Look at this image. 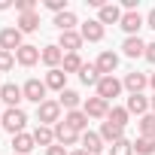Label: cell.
<instances>
[{
    "label": "cell",
    "mask_w": 155,
    "mask_h": 155,
    "mask_svg": "<svg viewBox=\"0 0 155 155\" xmlns=\"http://www.w3.org/2000/svg\"><path fill=\"white\" fill-rule=\"evenodd\" d=\"M82 34L79 31H64V34H58V49L64 52V55H73V52H79L82 49Z\"/></svg>",
    "instance_id": "cell-6"
},
{
    "label": "cell",
    "mask_w": 155,
    "mask_h": 155,
    "mask_svg": "<svg viewBox=\"0 0 155 155\" xmlns=\"http://www.w3.org/2000/svg\"><path fill=\"white\" fill-rule=\"evenodd\" d=\"M97 134L104 137L107 146H113V143H119V140L125 137V128H116L113 122H101V131H97Z\"/></svg>",
    "instance_id": "cell-24"
},
{
    "label": "cell",
    "mask_w": 155,
    "mask_h": 155,
    "mask_svg": "<svg viewBox=\"0 0 155 155\" xmlns=\"http://www.w3.org/2000/svg\"><path fill=\"white\" fill-rule=\"evenodd\" d=\"M146 28H152V31H155V6H152V9H149V15H146Z\"/></svg>",
    "instance_id": "cell-39"
},
{
    "label": "cell",
    "mask_w": 155,
    "mask_h": 155,
    "mask_svg": "<svg viewBox=\"0 0 155 155\" xmlns=\"http://www.w3.org/2000/svg\"><path fill=\"white\" fill-rule=\"evenodd\" d=\"M0 101L6 104V110H15V107L25 101V91H21V85H15V82L0 85Z\"/></svg>",
    "instance_id": "cell-8"
},
{
    "label": "cell",
    "mask_w": 155,
    "mask_h": 155,
    "mask_svg": "<svg viewBox=\"0 0 155 155\" xmlns=\"http://www.w3.org/2000/svg\"><path fill=\"white\" fill-rule=\"evenodd\" d=\"M40 55H43V49H40V46L25 43V46L15 52V64H21V67H34V64L40 61Z\"/></svg>",
    "instance_id": "cell-13"
},
{
    "label": "cell",
    "mask_w": 155,
    "mask_h": 155,
    "mask_svg": "<svg viewBox=\"0 0 155 155\" xmlns=\"http://www.w3.org/2000/svg\"><path fill=\"white\" fill-rule=\"evenodd\" d=\"M9 6H15V3H9V0H0V12H6Z\"/></svg>",
    "instance_id": "cell-40"
},
{
    "label": "cell",
    "mask_w": 155,
    "mask_h": 155,
    "mask_svg": "<svg viewBox=\"0 0 155 155\" xmlns=\"http://www.w3.org/2000/svg\"><path fill=\"white\" fill-rule=\"evenodd\" d=\"M125 110H128L131 116H140V119H143V116L149 113V97H146V94H131L128 104H125Z\"/></svg>",
    "instance_id": "cell-21"
},
{
    "label": "cell",
    "mask_w": 155,
    "mask_h": 155,
    "mask_svg": "<svg viewBox=\"0 0 155 155\" xmlns=\"http://www.w3.org/2000/svg\"><path fill=\"white\" fill-rule=\"evenodd\" d=\"M21 91H25V101H31V104H37V107H40L43 101H49V97H46L49 88H46L43 79H28V82L21 85Z\"/></svg>",
    "instance_id": "cell-4"
},
{
    "label": "cell",
    "mask_w": 155,
    "mask_h": 155,
    "mask_svg": "<svg viewBox=\"0 0 155 155\" xmlns=\"http://www.w3.org/2000/svg\"><path fill=\"white\" fill-rule=\"evenodd\" d=\"M25 125H28V113H25L21 107L6 110L3 116H0V128H3V131H9L12 137H15V134H25Z\"/></svg>",
    "instance_id": "cell-1"
},
{
    "label": "cell",
    "mask_w": 155,
    "mask_h": 155,
    "mask_svg": "<svg viewBox=\"0 0 155 155\" xmlns=\"http://www.w3.org/2000/svg\"><path fill=\"white\" fill-rule=\"evenodd\" d=\"M149 64H155V43H146V55H143Z\"/></svg>",
    "instance_id": "cell-37"
},
{
    "label": "cell",
    "mask_w": 155,
    "mask_h": 155,
    "mask_svg": "<svg viewBox=\"0 0 155 155\" xmlns=\"http://www.w3.org/2000/svg\"><path fill=\"white\" fill-rule=\"evenodd\" d=\"M15 28H18L21 34H34V31H40V12H25V15H18Z\"/></svg>",
    "instance_id": "cell-25"
},
{
    "label": "cell",
    "mask_w": 155,
    "mask_h": 155,
    "mask_svg": "<svg viewBox=\"0 0 155 155\" xmlns=\"http://www.w3.org/2000/svg\"><path fill=\"white\" fill-rule=\"evenodd\" d=\"M146 25V18L140 15V12H125L122 15V21H119V28L128 34V37H140V28Z\"/></svg>",
    "instance_id": "cell-12"
},
{
    "label": "cell",
    "mask_w": 155,
    "mask_h": 155,
    "mask_svg": "<svg viewBox=\"0 0 155 155\" xmlns=\"http://www.w3.org/2000/svg\"><path fill=\"white\" fill-rule=\"evenodd\" d=\"M149 88H152V91H155V70H152V73H149Z\"/></svg>",
    "instance_id": "cell-41"
},
{
    "label": "cell",
    "mask_w": 155,
    "mask_h": 155,
    "mask_svg": "<svg viewBox=\"0 0 155 155\" xmlns=\"http://www.w3.org/2000/svg\"><path fill=\"white\" fill-rule=\"evenodd\" d=\"M25 46V34L18 31V28H3V31H0V49H3V52H18Z\"/></svg>",
    "instance_id": "cell-3"
},
{
    "label": "cell",
    "mask_w": 155,
    "mask_h": 155,
    "mask_svg": "<svg viewBox=\"0 0 155 155\" xmlns=\"http://www.w3.org/2000/svg\"><path fill=\"white\" fill-rule=\"evenodd\" d=\"M101 79H104V76H101V70H97L94 64H85V67L79 70V82H82V85H94V88H97Z\"/></svg>",
    "instance_id": "cell-28"
},
{
    "label": "cell",
    "mask_w": 155,
    "mask_h": 155,
    "mask_svg": "<svg viewBox=\"0 0 155 155\" xmlns=\"http://www.w3.org/2000/svg\"><path fill=\"white\" fill-rule=\"evenodd\" d=\"M82 113H85L88 119H107V116H110V104L94 94V97H85V101H82Z\"/></svg>",
    "instance_id": "cell-5"
},
{
    "label": "cell",
    "mask_w": 155,
    "mask_h": 155,
    "mask_svg": "<svg viewBox=\"0 0 155 155\" xmlns=\"http://www.w3.org/2000/svg\"><path fill=\"white\" fill-rule=\"evenodd\" d=\"M134 152L137 155H155V140L152 137H137L134 140Z\"/></svg>",
    "instance_id": "cell-32"
},
{
    "label": "cell",
    "mask_w": 155,
    "mask_h": 155,
    "mask_svg": "<svg viewBox=\"0 0 155 155\" xmlns=\"http://www.w3.org/2000/svg\"><path fill=\"white\" fill-rule=\"evenodd\" d=\"M82 67H85V61L79 58V52H73V55H64V64H61V70H64L67 76H70V73H79Z\"/></svg>",
    "instance_id": "cell-29"
},
{
    "label": "cell",
    "mask_w": 155,
    "mask_h": 155,
    "mask_svg": "<svg viewBox=\"0 0 155 155\" xmlns=\"http://www.w3.org/2000/svg\"><path fill=\"white\" fill-rule=\"evenodd\" d=\"M15 67V55L12 52H3V49H0V73H9Z\"/></svg>",
    "instance_id": "cell-34"
},
{
    "label": "cell",
    "mask_w": 155,
    "mask_h": 155,
    "mask_svg": "<svg viewBox=\"0 0 155 155\" xmlns=\"http://www.w3.org/2000/svg\"><path fill=\"white\" fill-rule=\"evenodd\" d=\"M46 9H52L55 15H61V12H67V0H46Z\"/></svg>",
    "instance_id": "cell-35"
},
{
    "label": "cell",
    "mask_w": 155,
    "mask_h": 155,
    "mask_svg": "<svg viewBox=\"0 0 155 155\" xmlns=\"http://www.w3.org/2000/svg\"><path fill=\"white\" fill-rule=\"evenodd\" d=\"M79 140H82V134H79V131H73L70 125H64V122L55 125V143H58V146L67 149V146H76Z\"/></svg>",
    "instance_id": "cell-9"
},
{
    "label": "cell",
    "mask_w": 155,
    "mask_h": 155,
    "mask_svg": "<svg viewBox=\"0 0 155 155\" xmlns=\"http://www.w3.org/2000/svg\"><path fill=\"white\" fill-rule=\"evenodd\" d=\"M31 134H34L37 146H46V149H49V146H55V128H49V125H37Z\"/></svg>",
    "instance_id": "cell-26"
},
{
    "label": "cell",
    "mask_w": 155,
    "mask_h": 155,
    "mask_svg": "<svg viewBox=\"0 0 155 155\" xmlns=\"http://www.w3.org/2000/svg\"><path fill=\"white\" fill-rule=\"evenodd\" d=\"M46 155H70V152H67L64 146H58V143H55V146H49V149H46Z\"/></svg>",
    "instance_id": "cell-38"
},
{
    "label": "cell",
    "mask_w": 155,
    "mask_h": 155,
    "mask_svg": "<svg viewBox=\"0 0 155 155\" xmlns=\"http://www.w3.org/2000/svg\"><path fill=\"white\" fill-rule=\"evenodd\" d=\"M64 125H70L73 131H79V134H85V128H88V116L82 113V110H73V113H64V119H61Z\"/></svg>",
    "instance_id": "cell-23"
},
{
    "label": "cell",
    "mask_w": 155,
    "mask_h": 155,
    "mask_svg": "<svg viewBox=\"0 0 155 155\" xmlns=\"http://www.w3.org/2000/svg\"><path fill=\"white\" fill-rule=\"evenodd\" d=\"M79 34H82L85 43H101V40H104V25H101L97 18H88V21L79 28Z\"/></svg>",
    "instance_id": "cell-16"
},
{
    "label": "cell",
    "mask_w": 155,
    "mask_h": 155,
    "mask_svg": "<svg viewBox=\"0 0 155 155\" xmlns=\"http://www.w3.org/2000/svg\"><path fill=\"white\" fill-rule=\"evenodd\" d=\"M43 82H46V88H52V91H64L67 88V73L61 70V67H55V70H49L46 76H43Z\"/></svg>",
    "instance_id": "cell-18"
},
{
    "label": "cell",
    "mask_w": 155,
    "mask_h": 155,
    "mask_svg": "<svg viewBox=\"0 0 155 155\" xmlns=\"http://www.w3.org/2000/svg\"><path fill=\"white\" fill-rule=\"evenodd\" d=\"M58 104H61V110H64V113L82 110V97H79V91H73V88H64V91L58 94Z\"/></svg>",
    "instance_id": "cell-19"
},
{
    "label": "cell",
    "mask_w": 155,
    "mask_h": 155,
    "mask_svg": "<svg viewBox=\"0 0 155 155\" xmlns=\"http://www.w3.org/2000/svg\"><path fill=\"white\" fill-rule=\"evenodd\" d=\"M40 61H43L49 70H55V67H61V64H64V52L58 49V43H49V46H43V55H40Z\"/></svg>",
    "instance_id": "cell-14"
},
{
    "label": "cell",
    "mask_w": 155,
    "mask_h": 155,
    "mask_svg": "<svg viewBox=\"0 0 155 155\" xmlns=\"http://www.w3.org/2000/svg\"><path fill=\"white\" fill-rule=\"evenodd\" d=\"M79 143H82V149H85L88 155H101V152H104V137L94 134V131H85Z\"/></svg>",
    "instance_id": "cell-22"
},
{
    "label": "cell",
    "mask_w": 155,
    "mask_h": 155,
    "mask_svg": "<svg viewBox=\"0 0 155 155\" xmlns=\"http://www.w3.org/2000/svg\"><path fill=\"white\" fill-rule=\"evenodd\" d=\"M107 155H134V143H131L128 137H122L119 143H113V146H110V152H107Z\"/></svg>",
    "instance_id": "cell-33"
},
{
    "label": "cell",
    "mask_w": 155,
    "mask_h": 155,
    "mask_svg": "<svg viewBox=\"0 0 155 155\" xmlns=\"http://www.w3.org/2000/svg\"><path fill=\"white\" fill-rule=\"evenodd\" d=\"M122 88H125V85H122V79H116V76H104V79L97 82V97H104V101L110 104L113 97H119V94H122Z\"/></svg>",
    "instance_id": "cell-7"
},
{
    "label": "cell",
    "mask_w": 155,
    "mask_h": 155,
    "mask_svg": "<svg viewBox=\"0 0 155 155\" xmlns=\"http://www.w3.org/2000/svg\"><path fill=\"white\" fill-rule=\"evenodd\" d=\"M15 9H18V15H25V12H37V3H34V0H15Z\"/></svg>",
    "instance_id": "cell-36"
},
{
    "label": "cell",
    "mask_w": 155,
    "mask_h": 155,
    "mask_svg": "<svg viewBox=\"0 0 155 155\" xmlns=\"http://www.w3.org/2000/svg\"><path fill=\"white\" fill-rule=\"evenodd\" d=\"M70 155H88V152H85V149H82V146H79V149H73V152H70Z\"/></svg>",
    "instance_id": "cell-42"
},
{
    "label": "cell",
    "mask_w": 155,
    "mask_h": 155,
    "mask_svg": "<svg viewBox=\"0 0 155 155\" xmlns=\"http://www.w3.org/2000/svg\"><path fill=\"white\" fill-rule=\"evenodd\" d=\"M122 55H125V58H143V55H146V43H143L140 37H125Z\"/></svg>",
    "instance_id": "cell-20"
},
{
    "label": "cell",
    "mask_w": 155,
    "mask_h": 155,
    "mask_svg": "<svg viewBox=\"0 0 155 155\" xmlns=\"http://www.w3.org/2000/svg\"><path fill=\"white\" fill-rule=\"evenodd\" d=\"M122 85H125L131 94H143V88L149 85V76H146V73H140V70H131V73H125Z\"/></svg>",
    "instance_id": "cell-11"
},
{
    "label": "cell",
    "mask_w": 155,
    "mask_h": 155,
    "mask_svg": "<svg viewBox=\"0 0 155 155\" xmlns=\"http://www.w3.org/2000/svg\"><path fill=\"white\" fill-rule=\"evenodd\" d=\"M34 146H37V140H34V134H28V131L12 137V155H31Z\"/></svg>",
    "instance_id": "cell-17"
},
{
    "label": "cell",
    "mask_w": 155,
    "mask_h": 155,
    "mask_svg": "<svg viewBox=\"0 0 155 155\" xmlns=\"http://www.w3.org/2000/svg\"><path fill=\"white\" fill-rule=\"evenodd\" d=\"M37 122L40 125H49V128H55L58 122H61V104L58 101H43L40 107H37Z\"/></svg>",
    "instance_id": "cell-2"
},
{
    "label": "cell",
    "mask_w": 155,
    "mask_h": 155,
    "mask_svg": "<svg viewBox=\"0 0 155 155\" xmlns=\"http://www.w3.org/2000/svg\"><path fill=\"white\" fill-rule=\"evenodd\" d=\"M122 6H116V3H104L101 9H97V21L101 25H119L122 21Z\"/></svg>",
    "instance_id": "cell-15"
},
{
    "label": "cell",
    "mask_w": 155,
    "mask_h": 155,
    "mask_svg": "<svg viewBox=\"0 0 155 155\" xmlns=\"http://www.w3.org/2000/svg\"><path fill=\"white\" fill-rule=\"evenodd\" d=\"M94 67L101 70V76H116V70H119V55H116V52H110V49H104V52L97 55Z\"/></svg>",
    "instance_id": "cell-10"
},
{
    "label": "cell",
    "mask_w": 155,
    "mask_h": 155,
    "mask_svg": "<svg viewBox=\"0 0 155 155\" xmlns=\"http://www.w3.org/2000/svg\"><path fill=\"white\" fill-rule=\"evenodd\" d=\"M76 25H79V18H76V12L73 9H67V12H61V15H55V28L64 34V31H76Z\"/></svg>",
    "instance_id": "cell-27"
},
{
    "label": "cell",
    "mask_w": 155,
    "mask_h": 155,
    "mask_svg": "<svg viewBox=\"0 0 155 155\" xmlns=\"http://www.w3.org/2000/svg\"><path fill=\"white\" fill-rule=\"evenodd\" d=\"M137 128H140V137H152V140H155V113H146V116L137 122Z\"/></svg>",
    "instance_id": "cell-31"
},
{
    "label": "cell",
    "mask_w": 155,
    "mask_h": 155,
    "mask_svg": "<svg viewBox=\"0 0 155 155\" xmlns=\"http://www.w3.org/2000/svg\"><path fill=\"white\" fill-rule=\"evenodd\" d=\"M149 113H155V94L149 97Z\"/></svg>",
    "instance_id": "cell-43"
},
{
    "label": "cell",
    "mask_w": 155,
    "mask_h": 155,
    "mask_svg": "<svg viewBox=\"0 0 155 155\" xmlns=\"http://www.w3.org/2000/svg\"><path fill=\"white\" fill-rule=\"evenodd\" d=\"M128 119H131V113H128L125 107H110V116H107V122H113L116 128H125V125H128Z\"/></svg>",
    "instance_id": "cell-30"
}]
</instances>
